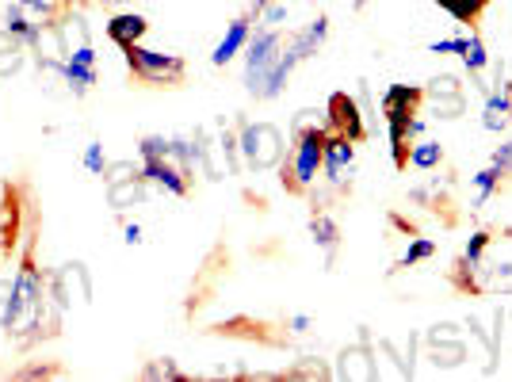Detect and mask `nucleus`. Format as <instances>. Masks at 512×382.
<instances>
[{
    "instance_id": "nucleus-1",
    "label": "nucleus",
    "mask_w": 512,
    "mask_h": 382,
    "mask_svg": "<svg viewBox=\"0 0 512 382\" xmlns=\"http://www.w3.org/2000/svg\"><path fill=\"white\" fill-rule=\"evenodd\" d=\"M62 318L65 314L46 295V272L27 253L12 272V321L4 337L16 344H35L43 337H54L62 329Z\"/></svg>"
},
{
    "instance_id": "nucleus-2",
    "label": "nucleus",
    "mask_w": 512,
    "mask_h": 382,
    "mask_svg": "<svg viewBox=\"0 0 512 382\" xmlns=\"http://www.w3.org/2000/svg\"><path fill=\"white\" fill-rule=\"evenodd\" d=\"M325 134L329 127H306L295 130V142H291V153L287 161L279 165L283 172V184L291 191H310L321 176V149H325Z\"/></svg>"
},
{
    "instance_id": "nucleus-3",
    "label": "nucleus",
    "mask_w": 512,
    "mask_h": 382,
    "mask_svg": "<svg viewBox=\"0 0 512 382\" xmlns=\"http://www.w3.org/2000/svg\"><path fill=\"white\" fill-rule=\"evenodd\" d=\"M123 54H127V69L142 85L169 88V85H180L188 77V62L180 54H169V50H153L146 43H134Z\"/></svg>"
},
{
    "instance_id": "nucleus-4",
    "label": "nucleus",
    "mask_w": 512,
    "mask_h": 382,
    "mask_svg": "<svg viewBox=\"0 0 512 382\" xmlns=\"http://www.w3.org/2000/svg\"><path fill=\"white\" fill-rule=\"evenodd\" d=\"M283 39L287 35L279 27H260L256 23L253 39L245 46V92L256 100H264V85H268V73H272L279 50H283Z\"/></svg>"
},
{
    "instance_id": "nucleus-5",
    "label": "nucleus",
    "mask_w": 512,
    "mask_h": 382,
    "mask_svg": "<svg viewBox=\"0 0 512 382\" xmlns=\"http://www.w3.org/2000/svg\"><path fill=\"white\" fill-rule=\"evenodd\" d=\"M283 146L287 142H283L279 127H272V123H241V130H237V149H241L245 165L256 172L279 169L283 157H287Z\"/></svg>"
},
{
    "instance_id": "nucleus-6",
    "label": "nucleus",
    "mask_w": 512,
    "mask_h": 382,
    "mask_svg": "<svg viewBox=\"0 0 512 382\" xmlns=\"http://www.w3.org/2000/svg\"><path fill=\"white\" fill-rule=\"evenodd\" d=\"M46 295H50V302H54L62 314L73 310V298H77L81 306H88V302H92V279H88V268L81 264V260L62 264L58 272L46 276Z\"/></svg>"
},
{
    "instance_id": "nucleus-7",
    "label": "nucleus",
    "mask_w": 512,
    "mask_h": 382,
    "mask_svg": "<svg viewBox=\"0 0 512 382\" xmlns=\"http://www.w3.org/2000/svg\"><path fill=\"white\" fill-rule=\"evenodd\" d=\"M356 176V142L344 138L337 130L325 134V149H321V180L333 191H344Z\"/></svg>"
},
{
    "instance_id": "nucleus-8",
    "label": "nucleus",
    "mask_w": 512,
    "mask_h": 382,
    "mask_svg": "<svg viewBox=\"0 0 512 382\" xmlns=\"http://www.w3.org/2000/svg\"><path fill=\"white\" fill-rule=\"evenodd\" d=\"M100 81V58L96 46H77L65 54V85H69V100H85L88 92Z\"/></svg>"
},
{
    "instance_id": "nucleus-9",
    "label": "nucleus",
    "mask_w": 512,
    "mask_h": 382,
    "mask_svg": "<svg viewBox=\"0 0 512 382\" xmlns=\"http://www.w3.org/2000/svg\"><path fill=\"white\" fill-rule=\"evenodd\" d=\"M142 180L150 184V188H161L165 195H176V199H184L188 191H192V176L180 169L172 157H153V161H142Z\"/></svg>"
},
{
    "instance_id": "nucleus-10",
    "label": "nucleus",
    "mask_w": 512,
    "mask_h": 382,
    "mask_svg": "<svg viewBox=\"0 0 512 382\" xmlns=\"http://www.w3.org/2000/svg\"><path fill=\"white\" fill-rule=\"evenodd\" d=\"M325 115H329V130H337V134L352 138V142H363L367 123H363L360 100H356V96H348V92H333V96H329V107H325Z\"/></svg>"
},
{
    "instance_id": "nucleus-11",
    "label": "nucleus",
    "mask_w": 512,
    "mask_h": 382,
    "mask_svg": "<svg viewBox=\"0 0 512 382\" xmlns=\"http://www.w3.org/2000/svg\"><path fill=\"white\" fill-rule=\"evenodd\" d=\"M333 379H379L371 340H356V344L344 348L341 356H337V367H333Z\"/></svg>"
},
{
    "instance_id": "nucleus-12",
    "label": "nucleus",
    "mask_w": 512,
    "mask_h": 382,
    "mask_svg": "<svg viewBox=\"0 0 512 382\" xmlns=\"http://www.w3.org/2000/svg\"><path fill=\"white\" fill-rule=\"evenodd\" d=\"M249 39H253V16H237V20L226 23L222 39H218V43H214V50H211L214 69H226V65L234 62L237 54L249 46Z\"/></svg>"
},
{
    "instance_id": "nucleus-13",
    "label": "nucleus",
    "mask_w": 512,
    "mask_h": 382,
    "mask_svg": "<svg viewBox=\"0 0 512 382\" xmlns=\"http://www.w3.org/2000/svg\"><path fill=\"white\" fill-rule=\"evenodd\" d=\"M104 31L119 50H127V46L142 43V39L150 35V20H146L142 12H134V8H119V12H111V20L104 23Z\"/></svg>"
},
{
    "instance_id": "nucleus-14",
    "label": "nucleus",
    "mask_w": 512,
    "mask_h": 382,
    "mask_svg": "<svg viewBox=\"0 0 512 382\" xmlns=\"http://www.w3.org/2000/svg\"><path fill=\"white\" fill-rule=\"evenodd\" d=\"M482 127L490 134H505L512 127V92L505 88H490L482 100Z\"/></svg>"
},
{
    "instance_id": "nucleus-15",
    "label": "nucleus",
    "mask_w": 512,
    "mask_h": 382,
    "mask_svg": "<svg viewBox=\"0 0 512 382\" xmlns=\"http://www.w3.org/2000/svg\"><path fill=\"white\" fill-rule=\"evenodd\" d=\"M107 188V207L115 214H127L130 207H142L146 195H150V184L142 176H130V180H119V184H104Z\"/></svg>"
},
{
    "instance_id": "nucleus-16",
    "label": "nucleus",
    "mask_w": 512,
    "mask_h": 382,
    "mask_svg": "<svg viewBox=\"0 0 512 382\" xmlns=\"http://www.w3.org/2000/svg\"><path fill=\"white\" fill-rule=\"evenodd\" d=\"M310 237H314V245L325 253V264L333 268V260H337V253H341V226L333 222V214L329 211L310 214Z\"/></svg>"
},
{
    "instance_id": "nucleus-17",
    "label": "nucleus",
    "mask_w": 512,
    "mask_h": 382,
    "mask_svg": "<svg viewBox=\"0 0 512 382\" xmlns=\"http://www.w3.org/2000/svg\"><path fill=\"white\" fill-rule=\"evenodd\" d=\"M27 58H31V46L0 27V81L12 77V73H20L23 65H27Z\"/></svg>"
},
{
    "instance_id": "nucleus-18",
    "label": "nucleus",
    "mask_w": 512,
    "mask_h": 382,
    "mask_svg": "<svg viewBox=\"0 0 512 382\" xmlns=\"http://www.w3.org/2000/svg\"><path fill=\"white\" fill-rule=\"evenodd\" d=\"M325 39H329V16H325V12H318V16L306 23L302 31H295V35H291V43L299 46V54L306 58V62H310L321 46H325Z\"/></svg>"
},
{
    "instance_id": "nucleus-19",
    "label": "nucleus",
    "mask_w": 512,
    "mask_h": 382,
    "mask_svg": "<svg viewBox=\"0 0 512 382\" xmlns=\"http://www.w3.org/2000/svg\"><path fill=\"white\" fill-rule=\"evenodd\" d=\"M459 58H463V65H467V73H470V81H474V88L486 96V92H490V85H482V81H478V77L490 69V50H486V43H482V35H474V31H470V35H467V50H463Z\"/></svg>"
},
{
    "instance_id": "nucleus-20",
    "label": "nucleus",
    "mask_w": 512,
    "mask_h": 382,
    "mask_svg": "<svg viewBox=\"0 0 512 382\" xmlns=\"http://www.w3.org/2000/svg\"><path fill=\"white\" fill-rule=\"evenodd\" d=\"M409 165L417 172H432L444 165V146L436 142V138H417L413 146H409Z\"/></svg>"
},
{
    "instance_id": "nucleus-21",
    "label": "nucleus",
    "mask_w": 512,
    "mask_h": 382,
    "mask_svg": "<svg viewBox=\"0 0 512 382\" xmlns=\"http://www.w3.org/2000/svg\"><path fill=\"white\" fill-rule=\"evenodd\" d=\"M440 12H448L455 23H478L482 12L490 8V0H432Z\"/></svg>"
},
{
    "instance_id": "nucleus-22",
    "label": "nucleus",
    "mask_w": 512,
    "mask_h": 382,
    "mask_svg": "<svg viewBox=\"0 0 512 382\" xmlns=\"http://www.w3.org/2000/svg\"><path fill=\"white\" fill-rule=\"evenodd\" d=\"M501 180H505V172L497 169V165H486V169H478L474 176H470V184H474V211L490 203L493 191L501 188Z\"/></svg>"
},
{
    "instance_id": "nucleus-23",
    "label": "nucleus",
    "mask_w": 512,
    "mask_h": 382,
    "mask_svg": "<svg viewBox=\"0 0 512 382\" xmlns=\"http://www.w3.org/2000/svg\"><path fill=\"white\" fill-rule=\"evenodd\" d=\"M486 249H490V234L486 230H474L467 241V249H463V260H459V268L463 272H482V256H486Z\"/></svg>"
},
{
    "instance_id": "nucleus-24",
    "label": "nucleus",
    "mask_w": 512,
    "mask_h": 382,
    "mask_svg": "<svg viewBox=\"0 0 512 382\" xmlns=\"http://www.w3.org/2000/svg\"><path fill=\"white\" fill-rule=\"evenodd\" d=\"M16 203L8 199L4 207H0V260H8L12 249H16Z\"/></svg>"
},
{
    "instance_id": "nucleus-25",
    "label": "nucleus",
    "mask_w": 512,
    "mask_h": 382,
    "mask_svg": "<svg viewBox=\"0 0 512 382\" xmlns=\"http://www.w3.org/2000/svg\"><path fill=\"white\" fill-rule=\"evenodd\" d=\"M81 165H85V172H92V176H104L107 165H111V157H107V149L100 138H92L85 146V153H81Z\"/></svg>"
},
{
    "instance_id": "nucleus-26",
    "label": "nucleus",
    "mask_w": 512,
    "mask_h": 382,
    "mask_svg": "<svg viewBox=\"0 0 512 382\" xmlns=\"http://www.w3.org/2000/svg\"><path fill=\"white\" fill-rule=\"evenodd\" d=\"M432 256H436V241H432V237H413L409 249L402 253V260H398V268H413V264L432 260Z\"/></svg>"
},
{
    "instance_id": "nucleus-27",
    "label": "nucleus",
    "mask_w": 512,
    "mask_h": 382,
    "mask_svg": "<svg viewBox=\"0 0 512 382\" xmlns=\"http://www.w3.org/2000/svg\"><path fill=\"white\" fill-rule=\"evenodd\" d=\"M172 153V138L169 134H146L142 142H138V157L142 161H153V157H169Z\"/></svg>"
},
{
    "instance_id": "nucleus-28",
    "label": "nucleus",
    "mask_w": 512,
    "mask_h": 382,
    "mask_svg": "<svg viewBox=\"0 0 512 382\" xmlns=\"http://www.w3.org/2000/svg\"><path fill=\"white\" fill-rule=\"evenodd\" d=\"M287 12H291V8H287V0H272V4H268V8L256 16V23H260V27H283Z\"/></svg>"
},
{
    "instance_id": "nucleus-29",
    "label": "nucleus",
    "mask_w": 512,
    "mask_h": 382,
    "mask_svg": "<svg viewBox=\"0 0 512 382\" xmlns=\"http://www.w3.org/2000/svg\"><path fill=\"white\" fill-rule=\"evenodd\" d=\"M428 54H440V58H444V54H463V50H467V35H451V39H432V43L425 46Z\"/></svg>"
},
{
    "instance_id": "nucleus-30",
    "label": "nucleus",
    "mask_w": 512,
    "mask_h": 382,
    "mask_svg": "<svg viewBox=\"0 0 512 382\" xmlns=\"http://www.w3.org/2000/svg\"><path fill=\"white\" fill-rule=\"evenodd\" d=\"M142 165H134V161H111L104 172V184H119V180H130V176H142Z\"/></svg>"
},
{
    "instance_id": "nucleus-31",
    "label": "nucleus",
    "mask_w": 512,
    "mask_h": 382,
    "mask_svg": "<svg viewBox=\"0 0 512 382\" xmlns=\"http://www.w3.org/2000/svg\"><path fill=\"white\" fill-rule=\"evenodd\" d=\"M146 379H184V371L176 367L172 360H157V363H146V371H142Z\"/></svg>"
},
{
    "instance_id": "nucleus-32",
    "label": "nucleus",
    "mask_w": 512,
    "mask_h": 382,
    "mask_svg": "<svg viewBox=\"0 0 512 382\" xmlns=\"http://www.w3.org/2000/svg\"><path fill=\"white\" fill-rule=\"evenodd\" d=\"M12 321V276H0V333Z\"/></svg>"
},
{
    "instance_id": "nucleus-33",
    "label": "nucleus",
    "mask_w": 512,
    "mask_h": 382,
    "mask_svg": "<svg viewBox=\"0 0 512 382\" xmlns=\"http://www.w3.org/2000/svg\"><path fill=\"white\" fill-rule=\"evenodd\" d=\"M490 165H497V169H501L505 176H509V172H512V138H509V142H501V146L493 149Z\"/></svg>"
},
{
    "instance_id": "nucleus-34",
    "label": "nucleus",
    "mask_w": 512,
    "mask_h": 382,
    "mask_svg": "<svg viewBox=\"0 0 512 382\" xmlns=\"http://www.w3.org/2000/svg\"><path fill=\"white\" fill-rule=\"evenodd\" d=\"M142 241H146V230H142L138 222L123 218V245H130V249H134V245H142Z\"/></svg>"
},
{
    "instance_id": "nucleus-35",
    "label": "nucleus",
    "mask_w": 512,
    "mask_h": 382,
    "mask_svg": "<svg viewBox=\"0 0 512 382\" xmlns=\"http://www.w3.org/2000/svg\"><path fill=\"white\" fill-rule=\"evenodd\" d=\"M310 329H314V318H306V314H291V318H287V333H291V337H306Z\"/></svg>"
},
{
    "instance_id": "nucleus-36",
    "label": "nucleus",
    "mask_w": 512,
    "mask_h": 382,
    "mask_svg": "<svg viewBox=\"0 0 512 382\" xmlns=\"http://www.w3.org/2000/svg\"><path fill=\"white\" fill-rule=\"evenodd\" d=\"M107 4H119V8H134V0H107Z\"/></svg>"
}]
</instances>
